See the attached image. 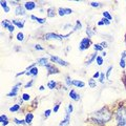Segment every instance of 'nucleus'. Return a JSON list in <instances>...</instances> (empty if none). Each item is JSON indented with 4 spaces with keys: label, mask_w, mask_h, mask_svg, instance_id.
Segmentation results:
<instances>
[{
    "label": "nucleus",
    "mask_w": 126,
    "mask_h": 126,
    "mask_svg": "<svg viewBox=\"0 0 126 126\" xmlns=\"http://www.w3.org/2000/svg\"><path fill=\"white\" fill-rule=\"evenodd\" d=\"M65 111L72 115V113H73V111H74V105H73L72 103H69V104L67 105V107H66V110H65Z\"/></svg>",
    "instance_id": "obj_41"
},
{
    "label": "nucleus",
    "mask_w": 126,
    "mask_h": 126,
    "mask_svg": "<svg viewBox=\"0 0 126 126\" xmlns=\"http://www.w3.org/2000/svg\"><path fill=\"white\" fill-rule=\"evenodd\" d=\"M68 97H69V99H72L73 101H76V102L80 101V99H81V96L75 89H70L69 90L68 92Z\"/></svg>",
    "instance_id": "obj_11"
},
{
    "label": "nucleus",
    "mask_w": 126,
    "mask_h": 126,
    "mask_svg": "<svg viewBox=\"0 0 126 126\" xmlns=\"http://www.w3.org/2000/svg\"><path fill=\"white\" fill-rule=\"evenodd\" d=\"M31 19L34 21H36L38 24H44V23L46 22V19L45 18H41V17H37V16L35 15H32L31 16Z\"/></svg>",
    "instance_id": "obj_23"
},
{
    "label": "nucleus",
    "mask_w": 126,
    "mask_h": 126,
    "mask_svg": "<svg viewBox=\"0 0 126 126\" xmlns=\"http://www.w3.org/2000/svg\"><path fill=\"white\" fill-rule=\"evenodd\" d=\"M93 48H94V52H96V53L104 52V48L101 46L100 43H94V44H93Z\"/></svg>",
    "instance_id": "obj_29"
},
{
    "label": "nucleus",
    "mask_w": 126,
    "mask_h": 126,
    "mask_svg": "<svg viewBox=\"0 0 126 126\" xmlns=\"http://www.w3.org/2000/svg\"><path fill=\"white\" fill-rule=\"evenodd\" d=\"M45 89V87H44V85H40L39 86V90H40V92H43V90Z\"/></svg>",
    "instance_id": "obj_52"
},
{
    "label": "nucleus",
    "mask_w": 126,
    "mask_h": 126,
    "mask_svg": "<svg viewBox=\"0 0 126 126\" xmlns=\"http://www.w3.org/2000/svg\"><path fill=\"white\" fill-rule=\"evenodd\" d=\"M102 16H103V18L107 19V20H109V21L112 20V16L110 15V13H109V12H107V11H104L103 13H102Z\"/></svg>",
    "instance_id": "obj_37"
},
{
    "label": "nucleus",
    "mask_w": 126,
    "mask_h": 126,
    "mask_svg": "<svg viewBox=\"0 0 126 126\" xmlns=\"http://www.w3.org/2000/svg\"><path fill=\"white\" fill-rule=\"evenodd\" d=\"M110 23H111V21H109V20H107V19H105V18L102 17L101 20H99V21L97 22V25H98V26H103V25L107 26V25L110 24Z\"/></svg>",
    "instance_id": "obj_25"
},
{
    "label": "nucleus",
    "mask_w": 126,
    "mask_h": 126,
    "mask_svg": "<svg viewBox=\"0 0 126 126\" xmlns=\"http://www.w3.org/2000/svg\"><path fill=\"white\" fill-rule=\"evenodd\" d=\"M1 25H2V27H4V30H7L10 33H14L15 32L16 26L13 24V22H12V20H10V19H3L1 21Z\"/></svg>",
    "instance_id": "obj_6"
},
{
    "label": "nucleus",
    "mask_w": 126,
    "mask_h": 126,
    "mask_svg": "<svg viewBox=\"0 0 126 126\" xmlns=\"http://www.w3.org/2000/svg\"><path fill=\"white\" fill-rule=\"evenodd\" d=\"M119 65L122 69H125L126 67V62H125V59H120V62H119Z\"/></svg>",
    "instance_id": "obj_43"
},
{
    "label": "nucleus",
    "mask_w": 126,
    "mask_h": 126,
    "mask_svg": "<svg viewBox=\"0 0 126 126\" xmlns=\"http://www.w3.org/2000/svg\"><path fill=\"white\" fill-rule=\"evenodd\" d=\"M116 126H126V106L119 105L115 111Z\"/></svg>",
    "instance_id": "obj_2"
},
{
    "label": "nucleus",
    "mask_w": 126,
    "mask_h": 126,
    "mask_svg": "<svg viewBox=\"0 0 126 126\" xmlns=\"http://www.w3.org/2000/svg\"><path fill=\"white\" fill-rule=\"evenodd\" d=\"M111 119H112V111L107 106H103L102 108L92 112L88 120L98 126H103Z\"/></svg>",
    "instance_id": "obj_1"
},
{
    "label": "nucleus",
    "mask_w": 126,
    "mask_h": 126,
    "mask_svg": "<svg viewBox=\"0 0 126 126\" xmlns=\"http://www.w3.org/2000/svg\"><path fill=\"white\" fill-rule=\"evenodd\" d=\"M85 33H86V35H87L88 38L92 39L94 35L97 34V32H96V30H94L93 27H90V26L87 25V27H86V30H85Z\"/></svg>",
    "instance_id": "obj_22"
},
{
    "label": "nucleus",
    "mask_w": 126,
    "mask_h": 126,
    "mask_svg": "<svg viewBox=\"0 0 126 126\" xmlns=\"http://www.w3.org/2000/svg\"><path fill=\"white\" fill-rule=\"evenodd\" d=\"M33 84H34V79H32V80H30L29 82H26V83L23 85V87H24L25 89H27V88L32 87V86H33Z\"/></svg>",
    "instance_id": "obj_40"
},
{
    "label": "nucleus",
    "mask_w": 126,
    "mask_h": 126,
    "mask_svg": "<svg viewBox=\"0 0 126 126\" xmlns=\"http://www.w3.org/2000/svg\"><path fill=\"white\" fill-rule=\"evenodd\" d=\"M106 55H107V53H106L105 50H104V52H102V53H101V56L103 57V58H104V57H106Z\"/></svg>",
    "instance_id": "obj_53"
},
{
    "label": "nucleus",
    "mask_w": 126,
    "mask_h": 126,
    "mask_svg": "<svg viewBox=\"0 0 126 126\" xmlns=\"http://www.w3.org/2000/svg\"><path fill=\"white\" fill-rule=\"evenodd\" d=\"M82 22L80 21V20H76V24H75V26L73 27V33H76V32H78V31H80V30H82Z\"/></svg>",
    "instance_id": "obj_27"
},
{
    "label": "nucleus",
    "mask_w": 126,
    "mask_h": 126,
    "mask_svg": "<svg viewBox=\"0 0 126 126\" xmlns=\"http://www.w3.org/2000/svg\"><path fill=\"white\" fill-rule=\"evenodd\" d=\"M49 61L52 63H56V64H59L61 66H68L69 63L67 61L63 60L62 58L58 57V56H54V55H49Z\"/></svg>",
    "instance_id": "obj_5"
},
{
    "label": "nucleus",
    "mask_w": 126,
    "mask_h": 126,
    "mask_svg": "<svg viewBox=\"0 0 126 126\" xmlns=\"http://www.w3.org/2000/svg\"><path fill=\"white\" fill-rule=\"evenodd\" d=\"M21 86H22L21 82H18L17 84H15L13 87L11 88V92L6 94V97L7 98H15V97H17V94L19 93V89H20Z\"/></svg>",
    "instance_id": "obj_7"
},
{
    "label": "nucleus",
    "mask_w": 126,
    "mask_h": 126,
    "mask_svg": "<svg viewBox=\"0 0 126 126\" xmlns=\"http://www.w3.org/2000/svg\"><path fill=\"white\" fill-rule=\"evenodd\" d=\"M16 39H17V41H19V42L24 41V34H23V32H18L17 35H16Z\"/></svg>",
    "instance_id": "obj_31"
},
{
    "label": "nucleus",
    "mask_w": 126,
    "mask_h": 126,
    "mask_svg": "<svg viewBox=\"0 0 126 126\" xmlns=\"http://www.w3.org/2000/svg\"><path fill=\"white\" fill-rule=\"evenodd\" d=\"M112 69H113V66H112V65H109L108 67H107V69H106V72H105V76H106V79H107V80H109V78H110V75H111Z\"/></svg>",
    "instance_id": "obj_34"
},
{
    "label": "nucleus",
    "mask_w": 126,
    "mask_h": 126,
    "mask_svg": "<svg viewBox=\"0 0 126 126\" xmlns=\"http://www.w3.org/2000/svg\"><path fill=\"white\" fill-rule=\"evenodd\" d=\"M105 78H106V76H105V73H101V75H100V78H99L100 83H104Z\"/></svg>",
    "instance_id": "obj_45"
},
{
    "label": "nucleus",
    "mask_w": 126,
    "mask_h": 126,
    "mask_svg": "<svg viewBox=\"0 0 126 126\" xmlns=\"http://www.w3.org/2000/svg\"><path fill=\"white\" fill-rule=\"evenodd\" d=\"M26 74V70H23V72H20V73H17L16 74V78H18V77H20V76H23V75H25Z\"/></svg>",
    "instance_id": "obj_50"
},
{
    "label": "nucleus",
    "mask_w": 126,
    "mask_h": 126,
    "mask_svg": "<svg viewBox=\"0 0 126 126\" xmlns=\"http://www.w3.org/2000/svg\"><path fill=\"white\" fill-rule=\"evenodd\" d=\"M64 82H65V84H66V86H67V87H70V86L73 85V79L70 78L68 75H66V76H65Z\"/></svg>",
    "instance_id": "obj_32"
},
{
    "label": "nucleus",
    "mask_w": 126,
    "mask_h": 126,
    "mask_svg": "<svg viewBox=\"0 0 126 126\" xmlns=\"http://www.w3.org/2000/svg\"><path fill=\"white\" fill-rule=\"evenodd\" d=\"M23 5H24L25 10H26L27 12L34 11V10L37 7V4H36V2H35V1H26V2H25Z\"/></svg>",
    "instance_id": "obj_14"
},
{
    "label": "nucleus",
    "mask_w": 126,
    "mask_h": 126,
    "mask_svg": "<svg viewBox=\"0 0 126 126\" xmlns=\"http://www.w3.org/2000/svg\"><path fill=\"white\" fill-rule=\"evenodd\" d=\"M60 105H61V102L60 101H58L57 103H55V105H54V108H53V112H58L59 111V109H60Z\"/></svg>",
    "instance_id": "obj_39"
},
{
    "label": "nucleus",
    "mask_w": 126,
    "mask_h": 126,
    "mask_svg": "<svg viewBox=\"0 0 126 126\" xmlns=\"http://www.w3.org/2000/svg\"><path fill=\"white\" fill-rule=\"evenodd\" d=\"M121 59H126V49L121 53Z\"/></svg>",
    "instance_id": "obj_51"
},
{
    "label": "nucleus",
    "mask_w": 126,
    "mask_h": 126,
    "mask_svg": "<svg viewBox=\"0 0 126 126\" xmlns=\"http://www.w3.org/2000/svg\"><path fill=\"white\" fill-rule=\"evenodd\" d=\"M60 126H61V125H60Z\"/></svg>",
    "instance_id": "obj_56"
},
{
    "label": "nucleus",
    "mask_w": 126,
    "mask_h": 126,
    "mask_svg": "<svg viewBox=\"0 0 126 126\" xmlns=\"http://www.w3.org/2000/svg\"><path fill=\"white\" fill-rule=\"evenodd\" d=\"M37 63H38V65L46 67V66L49 64V58H47V57H40V58H38Z\"/></svg>",
    "instance_id": "obj_15"
},
{
    "label": "nucleus",
    "mask_w": 126,
    "mask_h": 126,
    "mask_svg": "<svg viewBox=\"0 0 126 126\" xmlns=\"http://www.w3.org/2000/svg\"><path fill=\"white\" fill-rule=\"evenodd\" d=\"M92 45H93L92 39L88 37H84L81 39L80 43H79V49H80L81 52H84V50H87Z\"/></svg>",
    "instance_id": "obj_4"
},
{
    "label": "nucleus",
    "mask_w": 126,
    "mask_h": 126,
    "mask_svg": "<svg viewBox=\"0 0 126 126\" xmlns=\"http://www.w3.org/2000/svg\"><path fill=\"white\" fill-rule=\"evenodd\" d=\"M100 44H101V46L103 47V48H106V47H108V43L106 42V41H102V42H100Z\"/></svg>",
    "instance_id": "obj_49"
},
{
    "label": "nucleus",
    "mask_w": 126,
    "mask_h": 126,
    "mask_svg": "<svg viewBox=\"0 0 126 126\" xmlns=\"http://www.w3.org/2000/svg\"><path fill=\"white\" fill-rule=\"evenodd\" d=\"M26 10H25V7L24 5H18V6H16L15 7V10H14V14L15 16H17V17H23V16H25L26 15Z\"/></svg>",
    "instance_id": "obj_8"
},
{
    "label": "nucleus",
    "mask_w": 126,
    "mask_h": 126,
    "mask_svg": "<svg viewBox=\"0 0 126 126\" xmlns=\"http://www.w3.org/2000/svg\"><path fill=\"white\" fill-rule=\"evenodd\" d=\"M72 34H73L72 31L65 35H60V34H56V33H46L43 37H44L45 41H63L64 39H67Z\"/></svg>",
    "instance_id": "obj_3"
},
{
    "label": "nucleus",
    "mask_w": 126,
    "mask_h": 126,
    "mask_svg": "<svg viewBox=\"0 0 126 126\" xmlns=\"http://www.w3.org/2000/svg\"><path fill=\"white\" fill-rule=\"evenodd\" d=\"M100 75H101L100 72H96V73L93 75V78L94 79V80H96V79H99V78H100Z\"/></svg>",
    "instance_id": "obj_46"
},
{
    "label": "nucleus",
    "mask_w": 126,
    "mask_h": 126,
    "mask_svg": "<svg viewBox=\"0 0 126 126\" xmlns=\"http://www.w3.org/2000/svg\"><path fill=\"white\" fill-rule=\"evenodd\" d=\"M9 3H11L12 5H15V6L20 5V4H19V3H20V2H19V1H16V0H12V1H10Z\"/></svg>",
    "instance_id": "obj_48"
},
{
    "label": "nucleus",
    "mask_w": 126,
    "mask_h": 126,
    "mask_svg": "<svg viewBox=\"0 0 126 126\" xmlns=\"http://www.w3.org/2000/svg\"><path fill=\"white\" fill-rule=\"evenodd\" d=\"M12 22H13V24L18 27L19 30H22L23 27H24V24H25V20L23 19V20H21V19H12Z\"/></svg>",
    "instance_id": "obj_12"
},
{
    "label": "nucleus",
    "mask_w": 126,
    "mask_h": 126,
    "mask_svg": "<svg viewBox=\"0 0 126 126\" xmlns=\"http://www.w3.org/2000/svg\"><path fill=\"white\" fill-rule=\"evenodd\" d=\"M38 75H39V69H38L37 66H35V67H33L32 69H30L29 72L26 70L25 76H30V77H33V78H36Z\"/></svg>",
    "instance_id": "obj_17"
},
{
    "label": "nucleus",
    "mask_w": 126,
    "mask_h": 126,
    "mask_svg": "<svg viewBox=\"0 0 126 126\" xmlns=\"http://www.w3.org/2000/svg\"><path fill=\"white\" fill-rule=\"evenodd\" d=\"M13 121L16 125H26L24 119H17V118H14Z\"/></svg>",
    "instance_id": "obj_33"
},
{
    "label": "nucleus",
    "mask_w": 126,
    "mask_h": 126,
    "mask_svg": "<svg viewBox=\"0 0 126 126\" xmlns=\"http://www.w3.org/2000/svg\"><path fill=\"white\" fill-rule=\"evenodd\" d=\"M34 48L36 49V50H44V49H45L41 44H38V43H36V44L34 45Z\"/></svg>",
    "instance_id": "obj_44"
},
{
    "label": "nucleus",
    "mask_w": 126,
    "mask_h": 126,
    "mask_svg": "<svg viewBox=\"0 0 126 126\" xmlns=\"http://www.w3.org/2000/svg\"><path fill=\"white\" fill-rule=\"evenodd\" d=\"M21 98L23 100H24V102H30L32 100V98H31V94H26V93H23L21 94Z\"/></svg>",
    "instance_id": "obj_38"
},
{
    "label": "nucleus",
    "mask_w": 126,
    "mask_h": 126,
    "mask_svg": "<svg viewBox=\"0 0 126 126\" xmlns=\"http://www.w3.org/2000/svg\"><path fill=\"white\" fill-rule=\"evenodd\" d=\"M24 120H25L26 125H31L32 122H33V120H34V113L31 112V111L26 112L25 113V117H24Z\"/></svg>",
    "instance_id": "obj_21"
},
{
    "label": "nucleus",
    "mask_w": 126,
    "mask_h": 126,
    "mask_svg": "<svg viewBox=\"0 0 126 126\" xmlns=\"http://www.w3.org/2000/svg\"><path fill=\"white\" fill-rule=\"evenodd\" d=\"M45 13L48 18H54L56 15H58V10H56L54 6H50L45 11Z\"/></svg>",
    "instance_id": "obj_13"
},
{
    "label": "nucleus",
    "mask_w": 126,
    "mask_h": 126,
    "mask_svg": "<svg viewBox=\"0 0 126 126\" xmlns=\"http://www.w3.org/2000/svg\"><path fill=\"white\" fill-rule=\"evenodd\" d=\"M70 113H68V112H66L65 111V117L63 118V120L59 123V125H61V126H68L69 125V123H70Z\"/></svg>",
    "instance_id": "obj_16"
},
{
    "label": "nucleus",
    "mask_w": 126,
    "mask_h": 126,
    "mask_svg": "<svg viewBox=\"0 0 126 126\" xmlns=\"http://www.w3.org/2000/svg\"><path fill=\"white\" fill-rule=\"evenodd\" d=\"M52 112H53V109H46V110H44V112H43V116H44L45 119H47V118L52 115Z\"/></svg>",
    "instance_id": "obj_42"
},
{
    "label": "nucleus",
    "mask_w": 126,
    "mask_h": 126,
    "mask_svg": "<svg viewBox=\"0 0 126 126\" xmlns=\"http://www.w3.org/2000/svg\"><path fill=\"white\" fill-rule=\"evenodd\" d=\"M57 86H58V82L55 81V80H49L48 83H47V87H48L49 89H52V90L53 89H56Z\"/></svg>",
    "instance_id": "obj_28"
},
{
    "label": "nucleus",
    "mask_w": 126,
    "mask_h": 126,
    "mask_svg": "<svg viewBox=\"0 0 126 126\" xmlns=\"http://www.w3.org/2000/svg\"><path fill=\"white\" fill-rule=\"evenodd\" d=\"M69 26H72V24H65L64 26H63V29H67V27H69Z\"/></svg>",
    "instance_id": "obj_54"
},
{
    "label": "nucleus",
    "mask_w": 126,
    "mask_h": 126,
    "mask_svg": "<svg viewBox=\"0 0 126 126\" xmlns=\"http://www.w3.org/2000/svg\"><path fill=\"white\" fill-rule=\"evenodd\" d=\"M89 5L92 7H94V9H100V7L103 6V3L102 2H97V1H92L89 3Z\"/></svg>",
    "instance_id": "obj_30"
},
{
    "label": "nucleus",
    "mask_w": 126,
    "mask_h": 126,
    "mask_svg": "<svg viewBox=\"0 0 126 126\" xmlns=\"http://www.w3.org/2000/svg\"><path fill=\"white\" fill-rule=\"evenodd\" d=\"M88 86L90 88H96L97 87V81L94 78H90L88 80Z\"/></svg>",
    "instance_id": "obj_36"
},
{
    "label": "nucleus",
    "mask_w": 126,
    "mask_h": 126,
    "mask_svg": "<svg viewBox=\"0 0 126 126\" xmlns=\"http://www.w3.org/2000/svg\"><path fill=\"white\" fill-rule=\"evenodd\" d=\"M122 82H123V84H124V86H125V88H126V73H124L123 74V76H122Z\"/></svg>",
    "instance_id": "obj_47"
},
{
    "label": "nucleus",
    "mask_w": 126,
    "mask_h": 126,
    "mask_svg": "<svg viewBox=\"0 0 126 126\" xmlns=\"http://www.w3.org/2000/svg\"><path fill=\"white\" fill-rule=\"evenodd\" d=\"M74 13V11L69 7H59L58 9V15L60 17H64V16H67V15H72Z\"/></svg>",
    "instance_id": "obj_10"
},
{
    "label": "nucleus",
    "mask_w": 126,
    "mask_h": 126,
    "mask_svg": "<svg viewBox=\"0 0 126 126\" xmlns=\"http://www.w3.org/2000/svg\"><path fill=\"white\" fill-rule=\"evenodd\" d=\"M85 82L82 81V80H77V79H74L73 80V86H75V87L77 88H83L85 87Z\"/></svg>",
    "instance_id": "obj_20"
},
{
    "label": "nucleus",
    "mask_w": 126,
    "mask_h": 126,
    "mask_svg": "<svg viewBox=\"0 0 126 126\" xmlns=\"http://www.w3.org/2000/svg\"><path fill=\"white\" fill-rule=\"evenodd\" d=\"M46 70H47V76H52V75H57L60 73V70L58 69L57 66H55L54 63H49L46 66Z\"/></svg>",
    "instance_id": "obj_9"
},
{
    "label": "nucleus",
    "mask_w": 126,
    "mask_h": 126,
    "mask_svg": "<svg viewBox=\"0 0 126 126\" xmlns=\"http://www.w3.org/2000/svg\"><path fill=\"white\" fill-rule=\"evenodd\" d=\"M97 56H98V53H96V52H94L93 54H90L89 57L87 58V60L85 61V66H89L94 61H96Z\"/></svg>",
    "instance_id": "obj_18"
},
{
    "label": "nucleus",
    "mask_w": 126,
    "mask_h": 126,
    "mask_svg": "<svg viewBox=\"0 0 126 126\" xmlns=\"http://www.w3.org/2000/svg\"><path fill=\"white\" fill-rule=\"evenodd\" d=\"M125 43H126V35H125Z\"/></svg>",
    "instance_id": "obj_55"
},
{
    "label": "nucleus",
    "mask_w": 126,
    "mask_h": 126,
    "mask_svg": "<svg viewBox=\"0 0 126 126\" xmlns=\"http://www.w3.org/2000/svg\"><path fill=\"white\" fill-rule=\"evenodd\" d=\"M96 63L99 66H102L103 65V63H104V58L101 56V55H98L97 58H96Z\"/></svg>",
    "instance_id": "obj_35"
},
{
    "label": "nucleus",
    "mask_w": 126,
    "mask_h": 126,
    "mask_svg": "<svg viewBox=\"0 0 126 126\" xmlns=\"http://www.w3.org/2000/svg\"><path fill=\"white\" fill-rule=\"evenodd\" d=\"M0 5H1L2 10L4 11L5 14H9L11 12V7L9 5V1H6V0H1V1H0Z\"/></svg>",
    "instance_id": "obj_19"
},
{
    "label": "nucleus",
    "mask_w": 126,
    "mask_h": 126,
    "mask_svg": "<svg viewBox=\"0 0 126 126\" xmlns=\"http://www.w3.org/2000/svg\"><path fill=\"white\" fill-rule=\"evenodd\" d=\"M0 122H1V125L2 126H7L10 124V120H9V117L4 113H2L1 116H0Z\"/></svg>",
    "instance_id": "obj_24"
},
{
    "label": "nucleus",
    "mask_w": 126,
    "mask_h": 126,
    "mask_svg": "<svg viewBox=\"0 0 126 126\" xmlns=\"http://www.w3.org/2000/svg\"><path fill=\"white\" fill-rule=\"evenodd\" d=\"M20 109H21V105H20V104H18V103H16V104H14V105H12L11 107L9 108V110H10L11 112H18Z\"/></svg>",
    "instance_id": "obj_26"
}]
</instances>
